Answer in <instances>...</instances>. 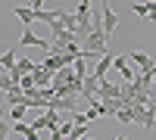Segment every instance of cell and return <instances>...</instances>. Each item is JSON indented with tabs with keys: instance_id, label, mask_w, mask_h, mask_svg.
Returning a JSON list of instances; mask_svg holds the SVG:
<instances>
[{
	"instance_id": "obj_1",
	"label": "cell",
	"mask_w": 156,
	"mask_h": 140,
	"mask_svg": "<svg viewBox=\"0 0 156 140\" xmlns=\"http://www.w3.org/2000/svg\"><path fill=\"white\" fill-rule=\"evenodd\" d=\"M131 112H134V125H144L147 131H153V128H156V115H153V103H150V106H131Z\"/></svg>"
},
{
	"instance_id": "obj_2",
	"label": "cell",
	"mask_w": 156,
	"mask_h": 140,
	"mask_svg": "<svg viewBox=\"0 0 156 140\" xmlns=\"http://www.w3.org/2000/svg\"><path fill=\"white\" fill-rule=\"evenodd\" d=\"M97 100H100V103H106V100H122V84L100 81V87H97Z\"/></svg>"
},
{
	"instance_id": "obj_3",
	"label": "cell",
	"mask_w": 156,
	"mask_h": 140,
	"mask_svg": "<svg viewBox=\"0 0 156 140\" xmlns=\"http://www.w3.org/2000/svg\"><path fill=\"white\" fill-rule=\"evenodd\" d=\"M53 41H44V37H37L31 28H22V37H19V47H41V50H50Z\"/></svg>"
},
{
	"instance_id": "obj_4",
	"label": "cell",
	"mask_w": 156,
	"mask_h": 140,
	"mask_svg": "<svg viewBox=\"0 0 156 140\" xmlns=\"http://www.w3.org/2000/svg\"><path fill=\"white\" fill-rule=\"evenodd\" d=\"M115 25H119V16H115V9L106 3V0H103V34L109 37V34L115 31Z\"/></svg>"
},
{
	"instance_id": "obj_5",
	"label": "cell",
	"mask_w": 156,
	"mask_h": 140,
	"mask_svg": "<svg viewBox=\"0 0 156 140\" xmlns=\"http://www.w3.org/2000/svg\"><path fill=\"white\" fill-rule=\"evenodd\" d=\"M31 78H34V87H53V75H50L41 62L34 66V72H31Z\"/></svg>"
},
{
	"instance_id": "obj_6",
	"label": "cell",
	"mask_w": 156,
	"mask_h": 140,
	"mask_svg": "<svg viewBox=\"0 0 156 140\" xmlns=\"http://www.w3.org/2000/svg\"><path fill=\"white\" fill-rule=\"evenodd\" d=\"M128 59H131V62H134V66H137L140 72H150V69L156 66V62L150 59V53H144V50H131V56H128Z\"/></svg>"
},
{
	"instance_id": "obj_7",
	"label": "cell",
	"mask_w": 156,
	"mask_h": 140,
	"mask_svg": "<svg viewBox=\"0 0 156 140\" xmlns=\"http://www.w3.org/2000/svg\"><path fill=\"white\" fill-rule=\"evenodd\" d=\"M56 22L62 25L66 31H78V19H75V12H69V9H56Z\"/></svg>"
},
{
	"instance_id": "obj_8",
	"label": "cell",
	"mask_w": 156,
	"mask_h": 140,
	"mask_svg": "<svg viewBox=\"0 0 156 140\" xmlns=\"http://www.w3.org/2000/svg\"><path fill=\"white\" fill-rule=\"evenodd\" d=\"M112 69V53H106V56H100V62H97V69L90 72L97 81H106V72Z\"/></svg>"
},
{
	"instance_id": "obj_9",
	"label": "cell",
	"mask_w": 156,
	"mask_h": 140,
	"mask_svg": "<svg viewBox=\"0 0 156 140\" xmlns=\"http://www.w3.org/2000/svg\"><path fill=\"white\" fill-rule=\"evenodd\" d=\"M12 12L19 16V22L25 25V28H31V22H34V9L31 6H12Z\"/></svg>"
},
{
	"instance_id": "obj_10",
	"label": "cell",
	"mask_w": 156,
	"mask_h": 140,
	"mask_svg": "<svg viewBox=\"0 0 156 140\" xmlns=\"http://www.w3.org/2000/svg\"><path fill=\"white\" fill-rule=\"evenodd\" d=\"M12 131H16V134H22L25 140H37V131L31 128V125H25V121H12Z\"/></svg>"
},
{
	"instance_id": "obj_11",
	"label": "cell",
	"mask_w": 156,
	"mask_h": 140,
	"mask_svg": "<svg viewBox=\"0 0 156 140\" xmlns=\"http://www.w3.org/2000/svg\"><path fill=\"white\" fill-rule=\"evenodd\" d=\"M34 22H47L53 28L56 25V9H34Z\"/></svg>"
},
{
	"instance_id": "obj_12",
	"label": "cell",
	"mask_w": 156,
	"mask_h": 140,
	"mask_svg": "<svg viewBox=\"0 0 156 140\" xmlns=\"http://www.w3.org/2000/svg\"><path fill=\"white\" fill-rule=\"evenodd\" d=\"M16 62H19V59H16V50H6V53L0 56V66L6 69V75H9L12 69H16Z\"/></svg>"
},
{
	"instance_id": "obj_13",
	"label": "cell",
	"mask_w": 156,
	"mask_h": 140,
	"mask_svg": "<svg viewBox=\"0 0 156 140\" xmlns=\"http://www.w3.org/2000/svg\"><path fill=\"white\" fill-rule=\"evenodd\" d=\"M6 106H9V109H12V106H25V94H22V87L6 94Z\"/></svg>"
},
{
	"instance_id": "obj_14",
	"label": "cell",
	"mask_w": 156,
	"mask_h": 140,
	"mask_svg": "<svg viewBox=\"0 0 156 140\" xmlns=\"http://www.w3.org/2000/svg\"><path fill=\"white\" fill-rule=\"evenodd\" d=\"M131 12L140 16V19H150V6L144 3V0H134V3H131Z\"/></svg>"
},
{
	"instance_id": "obj_15",
	"label": "cell",
	"mask_w": 156,
	"mask_h": 140,
	"mask_svg": "<svg viewBox=\"0 0 156 140\" xmlns=\"http://www.w3.org/2000/svg\"><path fill=\"white\" fill-rule=\"evenodd\" d=\"M115 118H119L122 125H131V121H134V112H131V106H122L119 112H115Z\"/></svg>"
},
{
	"instance_id": "obj_16",
	"label": "cell",
	"mask_w": 156,
	"mask_h": 140,
	"mask_svg": "<svg viewBox=\"0 0 156 140\" xmlns=\"http://www.w3.org/2000/svg\"><path fill=\"white\" fill-rule=\"evenodd\" d=\"M72 69H75L78 78H87V62H84V59H75V62H72Z\"/></svg>"
},
{
	"instance_id": "obj_17",
	"label": "cell",
	"mask_w": 156,
	"mask_h": 140,
	"mask_svg": "<svg viewBox=\"0 0 156 140\" xmlns=\"http://www.w3.org/2000/svg\"><path fill=\"white\" fill-rule=\"evenodd\" d=\"M25 118V106H12L9 109V121H22Z\"/></svg>"
},
{
	"instance_id": "obj_18",
	"label": "cell",
	"mask_w": 156,
	"mask_h": 140,
	"mask_svg": "<svg viewBox=\"0 0 156 140\" xmlns=\"http://www.w3.org/2000/svg\"><path fill=\"white\" fill-rule=\"evenodd\" d=\"M112 69L125 72V69H128V56H125V53H122V56H112Z\"/></svg>"
},
{
	"instance_id": "obj_19",
	"label": "cell",
	"mask_w": 156,
	"mask_h": 140,
	"mask_svg": "<svg viewBox=\"0 0 156 140\" xmlns=\"http://www.w3.org/2000/svg\"><path fill=\"white\" fill-rule=\"evenodd\" d=\"M31 128H34V131H47V121H44V115H41V118H34V121H31Z\"/></svg>"
},
{
	"instance_id": "obj_20",
	"label": "cell",
	"mask_w": 156,
	"mask_h": 140,
	"mask_svg": "<svg viewBox=\"0 0 156 140\" xmlns=\"http://www.w3.org/2000/svg\"><path fill=\"white\" fill-rule=\"evenodd\" d=\"M147 6H150V19L156 22V0H150V3H147Z\"/></svg>"
},
{
	"instance_id": "obj_21",
	"label": "cell",
	"mask_w": 156,
	"mask_h": 140,
	"mask_svg": "<svg viewBox=\"0 0 156 140\" xmlns=\"http://www.w3.org/2000/svg\"><path fill=\"white\" fill-rule=\"evenodd\" d=\"M44 6V0H31V9H41Z\"/></svg>"
},
{
	"instance_id": "obj_22",
	"label": "cell",
	"mask_w": 156,
	"mask_h": 140,
	"mask_svg": "<svg viewBox=\"0 0 156 140\" xmlns=\"http://www.w3.org/2000/svg\"><path fill=\"white\" fill-rule=\"evenodd\" d=\"M0 118H6V109H3V106H0Z\"/></svg>"
},
{
	"instance_id": "obj_23",
	"label": "cell",
	"mask_w": 156,
	"mask_h": 140,
	"mask_svg": "<svg viewBox=\"0 0 156 140\" xmlns=\"http://www.w3.org/2000/svg\"><path fill=\"white\" fill-rule=\"evenodd\" d=\"M81 140H94V137H81Z\"/></svg>"
},
{
	"instance_id": "obj_24",
	"label": "cell",
	"mask_w": 156,
	"mask_h": 140,
	"mask_svg": "<svg viewBox=\"0 0 156 140\" xmlns=\"http://www.w3.org/2000/svg\"><path fill=\"white\" fill-rule=\"evenodd\" d=\"M115 140H125V137H115Z\"/></svg>"
}]
</instances>
